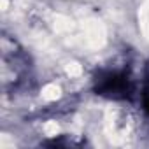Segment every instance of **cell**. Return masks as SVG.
Instances as JSON below:
<instances>
[{"label": "cell", "mask_w": 149, "mask_h": 149, "mask_svg": "<svg viewBox=\"0 0 149 149\" xmlns=\"http://www.w3.org/2000/svg\"><path fill=\"white\" fill-rule=\"evenodd\" d=\"M95 91L100 97L112 100L130 98L133 93V83L125 72H102L95 81Z\"/></svg>", "instance_id": "1"}, {"label": "cell", "mask_w": 149, "mask_h": 149, "mask_svg": "<svg viewBox=\"0 0 149 149\" xmlns=\"http://www.w3.org/2000/svg\"><path fill=\"white\" fill-rule=\"evenodd\" d=\"M146 90H147V91H149V86H147V88H146Z\"/></svg>", "instance_id": "2"}]
</instances>
